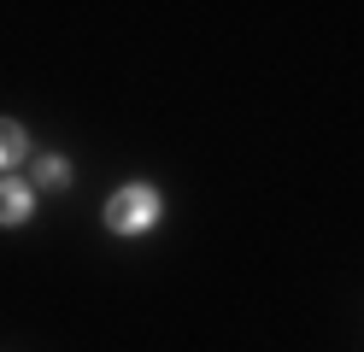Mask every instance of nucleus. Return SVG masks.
Masks as SVG:
<instances>
[{
	"label": "nucleus",
	"instance_id": "nucleus-3",
	"mask_svg": "<svg viewBox=\"0 0 364 352\" xmlns=\"http://www.w3.org/2000/svg\"><path fill=\"white\" fill-rule=\"evenodd\" d=\"M30 188H36V194H59V188H71V159H65V153H36Z\"/></svg>",
	"mask_w": 364,
	"mask_h": 352
},
{
	"label": "nucleus",
	"instance_id": "nucleus-4",
	"mask_svg": "<svg viewBox=\"0 0 364 352\" xmlns=\"http://www.w3.org/2000/svg\"><path fill=\"white\" fill-rule=\"evenodd\" d=\"M24 153H30V135H24V124H18V117H0V171L24 164Z\"/></svg>",
	"mask_w": 364,
	"mask_h": 352
},
{
	"label": "nucleus",
	"instance_id": "nucleus-1",
	"mask_svg": "<svg viewBox=\"0 0 364 352\" xmlns=\"http://www.w3.org/2000/svg\"><path fill=\"white\" fill-rule=\"evenodd\" d=\"M159 211H165V200H159L153 182H124L118 194L106 200V229L135 241V235H147V229L159 223Z\"/></svg>",
	"mask_w": 364,
	"mask_h": 352
},
{
	"label": "nucleus",
	"instance_id": "nucleus-2",
	"mask_svg": "<svg viewBox=\"0 0 364 352\" xmlns=\"http://www.w3.org/2000/svg\"><path fill=\"white\" fill-rule=\"evenodd\" d=\"M36 218V188L24 176H0V229H18Z\"/></svg>",
	"mask_w": 364,
	"mask_h": 352
}]
</instances>
